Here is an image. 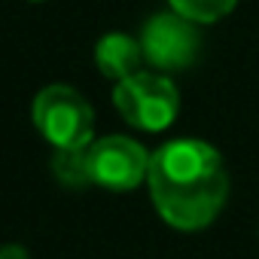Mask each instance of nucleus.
<instances>
[{
    "label": "nucleus",
    "instance_id": "nucleus-1",
    "mask_svg": "<svg viewBox=\"0 0 259 259\" xmlns=\"http://www.w3.org/2000/svg\"><path fill=\"white\" fill-rule=\"evenodd\" d=\"M147 186L159 217L168 226L180 232H198L226 207L229 171L210 144L180 138L153 153Z\"/></svg>",
    "mask_w": 259,
    "mask_h": 259
},
{
    "label": "nucleus",
    "instance_id": "nucleus-2",
    "mask_svg": "<svg viewBox=\"0 0 259 259\" xmlns=\"http://www.w3.org/2000/svg\"><path fill=\"white\" fill-rule=\"evenodd\" d=\"M31 119L37 125V132L55 147V153L64 150H85L95 135V110L79 95L73 85L55 82L37 92Z\"/></svg>",
    "mask_w": 259,
    "mask_h": 259
},
{
    "label": "nucleus",
    "instance_id": "nucleus-3",
    "mask_svg": "<svg viewBox=\"0 0 259 259\" xmlns=\"http://www.w3.org/2000/svg\"><path fill=\"white\" fill-rule=\"evenodd\" d=\"M113 104L128 125L141 128V132H165L177 119L180 92L171 82V76L156 73V70H141L116 82Z\"/></svg>",
    "mask_w": 259,
    "mask_h": 259
},
{
    "label": "nucleus",
    "instance_id": "nucleus-4",
    "mask_svg": "<svg viewBox=\"0 0 259 259\" xmlns=\"http://www.w3.org/2000/svg\"><path fill=\"white\" fill-rule=\"evenodd\" d=\"M153 153L144 150L135 138L110 135L101 141H92L85 147V174L89 186L110 189V192H128L147 180Z\"/></svg>",
    "mask_w": 259,
    "mask_h": 259
},
{
    "label": "nucleus",
    "instance_id": "nucleus-5",
    "mask_svg": "<svg viewBox=\"0 0 259 259\" xmlns=\"http://www.w3.org/2000/svg\"><path fill=\"white\" fill-rule=\"evenodd\" d=\"M138 40L144 49V61L165 76L192 67V61L201 52L198 25L177 13H156L153 19H147Z\"/></svg>",
    "mask_w": 259,
    "mask_h": 259
},
{
    "label": "nucleus",
    "instance_id": "nucleus-6",
    "mask_svg": "<svg viewBox=\"0 0 259 259\" xmlns=\"http://www.w3.org/2000/svg\"><path fill=\"white\" fill-rule=\"evenodd\" d=\"M95 64L98 70L107 76V79H128L141 73V64H144V49H141V40L125 34V31H110L98 40L95 46Z\"/></svg>",
    "mask_w": 259,
    "mask_h": 259
},
{
    "label": "nucleus",
    "instance_id": "nucleus-7",
    "mask_svg": "<svg viewBox=\"0 0 259 259\" xmlns=\"http://www.w3.org/2000/svg\"><path fill=\"white\" fill-rule=\"evenodd\" d=\"M235 4L238 0H168L171 13H177L195 25H210V22L226 19L235 10Z\"/></svg>",
    "mask_w": 259,
    "mask_h": 259
},
{
    "label": "nucleus",
    "instance_id": "nucleus-8",
    "mask_svg": "<svg viewBox=\"0 0 259 259\" xmlns=\"http://www.w3.org/2000/svg\"><path fill=\"white\" fill-rule=\"evenodd\" d=\"M52 174H55L64 186H89L85 150H64V153H55V159H52Z\"/></svg>",
    "mask_w": 259,
    "mask_h": 259
},
{
    "label": "nucleus",
    "instance_id": "nucleus-9",
    "mask_svg": "<svg viewBox=\"0 0 259 259\" xmlns=\"http://www.w3.org/2000/svg\"><path fill=\"white\" fill-rule=\"evenodd\" d=\"M34 4H40V0H34Z\"/></svg>",
    "mask_w": 259,
    "mask_h": 259
}]
</instances>
